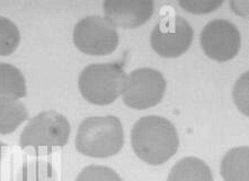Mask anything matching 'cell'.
<instances>
[{
  "mask_svg": "<svg viewBox=\"0 0 249 181\" xmlns=\"http://www.w3.org/2000/svg\"><path fill=\"white\" fill-rule=\"evenodd\" d=\"M27 94L26 80L19 68L0 62V98L19 100Z\"/></svg>",
  "mask_w": 249,
  "mask_h": 181,
  "instance_id": "obj_12",
  "label": "cell"
},
{
  "mask_svg": "<svg viewBox=\"0 0 249 181\" xmlns=\"http://www.w3.org/2000/svg\"><path fill=\"white\" fill-rule=\"evenodd\" d=\"M105 17L116 28L140 27L154 14L152 0H105L103 3Z\"/></svg>",
  "mask_w": 249,
  "mask_h": 181,
  "instance_id": "obj_9",
  "label": "cell"
},
{
  "mask_svg": "<svg viewBox=\"0 0 249 181\" xmlns=\"http://www.w3.org/2000/svg\"><path fill=\"white\" fill-rule=\"evenodd\" d=\"M76 181H123L115 170L109 166L91 164L84 168Z\"/></svg>",
  "mask_w": 249,
  "mask_h": 181,
  "instance_id": "obj_16",
  "label": "cell"
},
{
  "mask_svg": "<svg viewBox=\"0 0 249 181\" xmlns=\"http://www.w3.org/2000/svg\"><path fill=\"white\" fill-rule=\"evenodd\" d=\"M231 9L233 13L241 17H248L249 10V1L248 0H231L230 1Z\"/></svg>",
  "mask_w": 249,
  "mask_h": 181,
  "instance_id": "obj_19",
  "label": "cell"
},
{
  "mask_svg": "<svg viewBox=\"0 0 249 181\" xmlns=\"http://www.w3.org/2000/svg\"><path fill=\"white\" fill-rule=\"evenodd\" d=\"M125 76L119 62L90 63L81 70L78 86L83 98L89 103L107 105L122 93Z\"/></svg>",
  "mask_w": 249,
  "mask_h": 181,
  "instance_id": "obj_3",
  "label": "cell"
},
{
  "mask_svg": "<svg viewBox=\"0 0 249 181\" xmlns=\"http://www.w3.org/2000/svg\"><path fill=\"white\" fill-rule=\"evenodd\" d=\"M167 181H214L210 166L203 160L187 156L170 170Z\"/></svg>",
  "mask_w": 249,
  "mask_h": 181,
  "instance_id": "obj_11",
  "label": "cell"
},
{
  "mask_svg": "<svg viewBox=\"0 0 249 181\" xmlns=\"http://www.w3.org/2000/svg\"><path fill=\"white\" fill-rule=\"evenodd\" d=\"M193 35V27L188 20L178 15H170L152 28L150 43L160 57L177 58L190 49Z\"/></svg>",
  "mask_w": 249,
  "mask_h": 181,
  "instance_id": "obj_7",
  "label": "cell"
},
{
  "mask_svg": "<svg viewBox=\"0 0 249 181\" xmlns=\"http://www.w3.org/2000/svg\"><path fill=\"white\" fill-rule=\"evenodd\" d=\"M17 181H54V170L51 162L31 160L23 164Z\"/></svg>",
  "mask_w": 249,
  "mask_h": 181,
  "instance_id": "obj_14",
  "label": "cell"
},
{
  "mask_svg": "<svg viewBox=\"0 0 249 181\" xmlns=\"http://www.w3.org/2000/svg\"><path fill=\"white\" fill-rule=\"evenodd\" d=\"M249 147L231 148L223 156L220 172L225 181H249Z\"/></svg>",
  "mask_w": 249,
  "mask_h": 181,
  "instance_id": "obj_10",
  "label": "cell"
},
{
  "mask_svg": "<svg viewBox=\"0 0 249 181\" xmlns=\"http://www.w3.org/2000/svg\"><path fill=\"white\" fill-rule=\"evenodd\" d=\"M27 119L26 106L19 100L0 98V134L14 133Z\"/></svg>",
  "mask_w": 249,
  "mask_h": 181,
  "instance_id": "obj_13",
  "label": "cell"
},
{
  "mask_svg": "<svg viewBox=\"0 0 249 181\" xmlns=\"http://www.w3.org/2000/svg\"><path fill=\"white\" fill-rule=\"evenodd\" d=\"M166 92V80L157 69L142 67L125 76L122 95L123 102L131 109L145 110L157 105Z\"/></svg>",
  "mask_w": 249,
  "mask_h": 181,
  "instance_id": "obj_5",
  "label": "cell"
},
{
  "mask_svg": "<svg viewBox=\"0 0 249 181\" xmlns=\"http://www.w3.org/2000/svg\"><path fill=\"white\" fill-rule=\"evenodd\" d=\"M248 84H249V74L248 72H245L241 75L236 83L233 85L232 91V99L233 103L239 109L241 113L248 117Z\"/></svg>",
  "mask_w": 249,
  "mask_h": 181,
  "instance_id": "obj_17",
  "label": "cell"
},
{
  "mask_svg": "<svg viewBox=\"0 0 249 181\" xmlns=\"http://www.w3.org/2000/svg\"><path fill=\"white\" fill-rule=\"evenodd\" d=\"M20 42V32L12 20L0 16V56H9Z\"/></svg>",
  "mask_w": 249,
  "mask_h": 181,
  "instance_id": "obj_15",
  "label": "cell"
},
{
  "mask_svg": "<svg viewBox=\"0 0 249 181\" xmlns=\"http://www.w3.org/2000/svg\"><path fill=\"white\" fill-rule=\"evenodd\" d=\"M178 3L188 13L208 14L221 7L223 0H179Z\"/></svg>",
  "mask_w": 249,
  "mask_h": 181,
  "instance_id": "obj_18",
  "label": "cell"
},
{
  "mask_svg": "<svg viewBox=\"0 0 249 181\" xmlns=\"http://www.w3.org/2000/svg\"><path fill=\"white\" fill-rule=\"evenodd\" d=\"M131 145L141 161L161 165L176 154L179 138L175 126L160 116H144L131 130Z\"/></svg>",
  "mask_w": 249,
  "mask_h": 181,
  "instance_id": "obj_1",
  "label": "cell"
},
{
  "mask_svg": "<svg viewBox=\"0 0 249 181\" xmlns=\"http://www.w3.org/2000/svg\"><path fill=\"white\" fill-rule=\"evenodd\" d=\"M72 41L86 55L106 56L115 51L120 37L117 28L105 16L89 15L76 24Z\"/></svg>",
  "mask_w": 249,
  "mask_h": 181,
  "instance_id": "obj_6",
  "label": "cell"
},
{
  "mask_svg": "<svg viewBox=\"0 0 249 181\" xmlns=\"http://www.w3.org/2000/svg\"><path fill=\"white\" fill-rule=\"evenodd\" d=\"M202 50L210 59L223 62L238 55L241 38L237 26L227 20H213L201 32Z\"/></svg>",
  "mask_w": 249,
  "mask_h": 181,
  "instance_id": "obj_8",
  "label": "cell"
},
{
  "mask_svg": "<svg viewBox=\"0 0 249 181\" xmlns=\"http://www.w3.org/2000/svg\"><path fill=\"white\" fill-rule=\"evenodd\" d=\"M5 146H6V144H3V143H1V141H0V161H1V159H2L3 148H5Z\"/></svg>",
  "mask_w": 249,
  "mask_h": 181,
  "instance_id": "obj_20",
  "label": "cell"
},
{
  "mask_svg": "<svg viewBox=\"0 0 249 181\" xmlns=\"http://www.w3.org/2000/svg\"><path fill=\"white\" fill-rule=\"evenodd\" d=\"M74 144L79 153L89 158H111L124 145L122 122L115 116L88 117L78 127Z\"/></svg>",
  "mask_w": 249,
  "mask_h": 181,
  "instance_id": "obj_2",
  "label": "cell"
},
{
  "mask_svg": "<svg viewBox=\"0 0 249 181\" xmlns=\"http://www.w3.org/2000/svg\"><path fill=\"white\" fill-rule=\"evenodd\" d=\"M71 133L66 116L54 110L42 111L30 119L19 137L22 148L62 147L68 143Z\"/></svg>",
  "mask_w": 249,
  "mask_h": 181,
  "instance_id": "obj_4",
  "label": "cell"
}]
</instances>
